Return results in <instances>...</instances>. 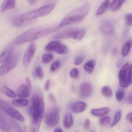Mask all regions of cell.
<instances>
[{
  "instance_id": "cell-45",
  "label": "cell",
  "mask_w": 132,
  "mask_h": 132,
  "mask_svg": "<svg viewBox=\"0 0 132 132\" xmlns=\"http://www.w3.org/2000/svg\"><path fill=\"white\" fill-rule=\"evenodd\" d=\"M50 84H51V81H50V80H47L45 84V89L46 91L48 90L49 89Z\"/></svg>"
},
{
  "instance_id": "cell-40",
  "label": "cell",
  "mask_w": 132,
  "mask_h": 132,
  "mask_svg": "<svg viewBox=\"0 0 132 132\" xmlns=\"http://www.w3.org/2000/svg\"><path fill=\"white\" fill-rule=\"evenodd\" d=\"M70 75L74 78H77L79 76V71L77 68H74L71 70Z\"/></svg>"
},
{
  "instance_id": "cell-35",
  "label": "cell",
  "mask_w": 132,
  "mask_h": 132,
  "mask_svg": "<svg viewBox=\"0 0 132 132\" xmlns=\"http://www.w3.org/2000/svg\"><path fill=\"white\" fill-rule=\"evenodd\" d=\"M125 95V92L124 90L122 89H119L116 92V97L118 101L121 102L124 99Z\"/></svg>"
},
{
  "instance_id": "cell-38",
  "label": "cell",
  "mask_w": 132,
  "mask_h": 132,
  "mask_svg": "<svg viewBox=\"0 0 132 132\" xmlns=\"http://www.w3.org/2000/svg\"><path fill=\"white\" fill-rule=\"evenodd\" d=\"M36 75V76L40 79H42L44 77L43 71L41 67H37L35 70Z\"/></svg>"
},
{
  "instance_id": "cell-51",
  "label": "cell",
  "mask_w": 132,
  "mask_h": 132,
  "mask_svg": "<svg viewBox=\"0 0 132 132\" xmlns=\"http://www.w3.org/2000/svg\"><path fill=\"white\" fill-rule=\"evenodd\" d=\"M54 132H63V131L61 128H58L55 129Z\"/></svg>"
},
{
  "instance_id": "cell-18",
  "label": "cell",
  "mask_w": 132,
  "mask_h": 132,
  "mask_svg": "<svg viewBox=\"0 0 132 132\" xmlns=\"http://www.w3.org/2000/svg\"><path fill=\"white\" fill-rule=\"evenodd\" d=\"M15 6V0H4L1 7V11L4 12L12 9Z\"/></svg>"
},
{
  "instance_id": "cell-31",
  "label": "cell",
  "mask_w": 132,
  "mask_h": 132,
  "mask_svg": "<svg viewBox=\"0 0 132 132\" xmlns=\"http://www.w3.org/2000/svg\"><path fill=\"white\" fill-rule=\"evenodd\" d=\"M102 93L105 97L110 98L112 95V92L111 88L108 86H105L102 88Z\"/></svg>"
},
{
  "instance_id": "cell-10",
  "label": "cell",
  "mask_w": 132,
  "mask_h": 132,
  "mask_svg": "<svg viewBox=\"0 0 132 132\" xmlns=\"http://www.w3.org/2000/svg\"><path fill=\"white\" fill-rule=\"evenodd\" d=\"M100 31L103 35H108L114 33V26L110 21L104 20L101 23Z\"/></svg>"
},
{
  "instance_id": "cell-1",
  "label": "cell",
  "mask_w": 132,
  "mask_h": 132,
  "mask_svg": "<svg viewBox=\"0 0 132 132\" xmlns=\"http://www.w3.org/2000/svg\"><path fill=\"white\" fill-rule=\"evenodd\" d=\"M44 109L43 95L40 91H37L32 96L31 105L28 109L29 114L31 117L32 124H36L42 119Z\"/></svg>"
},
{
  "instance_id": "cell-34",
  "label": "cell",
  "mask_w": 132,
  "mask_h": 132,
  "mask_svg": "<svg viewBox=\"0 0 132 132\" xmlns=\"http://www.w3.org/2000/svg\"><path fill=\"white\" fill-rule=\"evenodd\" d=\"M54 56L52 54H45L43 56L42 59V62L44 64H47L49 63L53 60Z\"/></svg>"
},
{
  "instance_id": "cell-21",
  "label": "cell",
  "mask_w": 132,
  "mask_h": 132,
  "mask_svg": "<svg viewBox=\"0 0 132 132\" xmlns=\"http://www.w3.org/2000/svg\"><path fill=\"white\" fill-rule=\"evenodd\" d=\"M12 49L9 48L2 52L0 55V63H4L7 62L12 55Z\"/></svg>"
},
{
  "instance_id": "cell-25",
  "label": "cell",
  "mask_w": 132,
  "mask_h": 132,
  "mask_svg": "<svg viewBox=\"0 0 132 132\" xmlns=\"http://www.w3.org/2000/svg\"><path fill=\"white\" fill-rule=\"evenodd\" d=\"M1 89L2 93L9 97L13 98L16 97L17 96V94L5 85L2 86Z\"/></svg>"
},
{
  "instance_id": "cell-37",
  "label": "cell",
  "mask_w": 132,
  "mask_h": 132,
  "mask_svg": "<svg viewBox=\"0 0 132 132\" xmlns=\"http://www.w3.org/2000/svg\"><path fill=\"white\" fill-rule=\"evenodd\" d=\"M24 22L21 19L20 16L16 17L12 21V24L15 27H19L21 26Z\"/></svg>"
},
{
  "instance_id": "cell-19",
  "label": "cell",
  "mask_w": 132,
  "mask_h": 132,
  "mask_svg": "<svg viewBox=\"0 0 132 132\" xmlns=\"http://www.w3.org/2000/svg\"><path fill=\"white\" fill-rule=\"evenodd\" d=\"M73 116L70 112L67 113L64 116L63 125L66 129H69L73 126Z\"/></svg>"
},
{
  "instance_id": "cell-46",
  "label": "cell",
  "mask_w": 132,
  "mask_h": 132,
  "mask_svg": "<svg viewBox=\"0 0 132 132\" xmlns=\"http://www.w3.org/2000/svg\"><path fill=\"white\" fill-rule=\"evenodd\" d=\"M126 119L127 121H129L131 124H132V112L128 114L126 116Z\"/></svg>"
},
{
  "instance_id": "cell-33",
  "label": "cell",
  "mask_w": 132,
  "mask_h": 132,
  "mask_svg": "<svg viewBox=\"0 0 132 132\" xmlns=\"http://www.w3.org/2000/svg\"><path fill=\"white\" fill-rule=\"evenodd\" d=\"M121 111H118L116 113L114 116V121L111 125V127H114L121 120Z\"/></svg>"
},
{
  "instance_id": "cell-54",
  "label": "cell",
  "mask_w": 132,
  "mask_h": 132,
  "mask_svg": "<svg viewBox=\"0 0 132 132\" xmlns=\"http://www.w3.org/2000/svg\"><path fill=\"white\" fill-rule=\"evenodd\" d=\"M128 132H132V130H129Z\"/></svg>"
},
{
  "instance_id": "cell-22",
  "label": "cell",
  "mask_w": 132,
  "mask_h": 132,
  "mask_svg": "<svg viewBox=\"0 0 132 132\" xmlns=\"http://www.w3.org/2000/svg\"><path fill=\"white\" fill-rule=\"evenodd\" d=\"M96 65V61L94 60H90L88 61L84 65L85 70L89 74L93 73Z\"/></svg>"
},
{
  "instance_id": "cell-50",
  "label": "cell",
  "mask_w": 132,
  "mask_h": 132,
  "mask_svg": "<svg viewBox=\"0 0 132 132\" xmlns=\"http://www.w3.org/2000/svg\"><path fill=\"white\" fill-rule=\"evenodd\" d=\"M28 1L31 5H34L37 1V0H28Z\"/></svg>"
},
{
  "instance_id": "cell-2",
  "label": "cell",
  "mask_w": 132,
  "mask_h": 132,
  "mask_svg": "<svg viewBox=\"0 0 132 132\" xmlns=\"http://www.w3.org/2000/svg\"><path fill=\"white\" fill-rule=\"evenodd\" d=\"M90 7L89 3H86L78 8L69 12L66 15L59 26L61 28L81 21L88 14Z\"/></svg>"
},
{
  "instance_id": "cell-55",
  "label": "cell",
  "mask_w": 132,
  "mask_h": 132,
  "mask_svg": "<svg viewBox=\"0 0 132 132\" xmlns=\"http://www.w3.org/2000/svg\"><path fill=\"white\" fill-rule=\"evenodd\" d=\"M90 132H95L94 131H93H93H91Z\"/></svg>"
},
{
  "instance_id": "cell-39",
  "label": "cell",
  "mask_w": 132,
  "mask_h": 132,
  "mask_svg": "<svg viewBox=\"0 0 132 132\" xmlns=\"http://www.w3.org/2000/svg\"><path fill=\"white\" fill-rule=\"evenodd\" d=\"M126 23L128 26H132V14L128 13L126 14L125 16Z\"/></svg>"
},
{
  "instance_id": "cell-42",
  "label": "cell",
  "mask_w": 132,
  "mask_h": 132,
  "mask_svg": "<svg viewBox=\"0 0 132 132\" xmlns=\"http://www.w3.org/2000/svg\"><path fill=\"white\" fill-rule=\"evenodd\" d=\"M84 57L82 56H77L75 60L74 64L75 65H80L84 61Z\"/></svg>"
},
{
  "instance_id": "cell-28",
  "label": "cell",
  "mask_w": 132,
  "mask_h": 132,
  "mask_svg": "<svg viewBox=\"0 0 132 132\" xmlns=\"http://www.w3.org/2000/svg\"><path fill=\"white\" fill-rule=\"evenodd\" d=\"M132 46V39H130L124 45L122 50V55L123 57L128 55Z\"/></svg>"
},
{
  "instance_id": "cell-16",
  "label": "cell",
  "mask_w": 132,
  "mask_h": 132,
  "mask_svg": "<svg viewBox=\"0 0 132 132\" xmlns=\"http://www.w3.org/2000/svg\"><path fill=\"white\" fill-rule=\"evenodd\" d=\"M110 111V109L107 107L98 109H93L91 111V113L96 117H102L107 114Z\"/></svg>"
},
{
  "instance_id": "cell-13",
  "label": "cell",
  "mask_w": 132,
  "mask_h": 132,
  "mask_svg": "<svg viewBox=\"0 0 132 132\" xmlns=\"http://www.w3.org/2000/svg\"><path fill=\"white\" fill-rule=\"evenodd\" d=\"M75 29H69L60 32L54 35L53 38L56 39H64L72 38Z\"/></svg>"
},
{
  "instance_id": "cell-47",
  "label": "cell",
  "mask_w": 132,
  "mask_h": 132,
  "mask_svg": "<svg viewBox=\"0 0 132 132\" xmlns=\"http://www.w3.org/2000/svg\"><path fill=\"white\" fill-rule=\"evenodd\" d=\"M49 98L51 102L53 103H55L56 102L55 98L52 94H50L49 95Z\"/></svg>"
},
{
  "instance_id": "cell-53",
  "label": "cell",
  "mask_w": 132,
  "mask_h": 132,
  "mask_svg": "<svg viewBox=\"0 0 132 132\" xmlns=\"http://www.w3.org/2000/svg\"><path fill=\"white\" fill-rule=\"evenodd\" d=\"M1 101L0 100V109H1Z\"/></svg>"
},
{
  "instance_id": "cell-3",
  "label": "cell",
  "mask_w": 132,
  "mask_h": 132,
  "mask_svg": "<svg viewBox=\"0 0 132 132\" xmlns=\"http://www.w3.org/2000/svg\"><path fill=\"white\" fill-rule=\"evenodd\" d=\"M20 57V53L16 52L12 55L11 58L0 67V77L5 75L14 68L18 64Z\"/></svg>"
},
{
  "instance_id": "cell-52",
  "label": "cell",
  "mask_w": 132,
  "mask_h": 132,
  "mask_svg": "<svg viewBox=\"0 0 132 132\" xmlns=\"http://www.w3.org/2000/svg\"><path fill=\"white\" fill-rule=\"evenodd\" d=\"M112 52H113V53H113V54H116V49H114L113 51H112Z\"/></svg>"
},
{
  "instance_id": "cell-12",
  "label": "cell",
  "mask_w": 132,
  "mask_h": 132,
  "mask_svg": "<svg viewBox=\"0 0 132 132\" xmlns=\"http://www.w3.org/2000/svg\"><path fill=\"white\" fill-rule=\"evenodd\" d=\"M19 16L24 22L26 21L32 20L39 17H42L43 15L42 11L39 8L37 10L26 13Z\"/></svg>"
},
{
  "instance_id": "cell-30",
  "label": "cell",
  "mask_w": 132,
  "mask_h": 132,
  "mask_svg": "<svg viewBox=\"0 0 132 132\" xmlns=\"http://www.w3.org/2000/svg\"><path fill=\"white\" fill-rule=\"evenodd\" d=\"M55 52L60 55H65L68 53V49L65 45L61 43Z\"/></svg>"
},
{
  "instance_id": "cell-11",
  "label": "cell",
  "mask_w": 132,
  "mask_h": 132,
  "mask_svg": "<svg viewBox=\"0 0 132 132\" xmlns=\"http://www.w3.org/2000/svg\"><path fill=\"white\" fill-rule=\"evenodd\" d=\"M87 104L83 101H77L70 104L68 108L71 111L76 114L81 113L87 109Z\"/></svg>"
},
{
  "instance_id": "cell-27",
  "label": "cell",
  "mask_w": 132,
  "mask_h": 132,
  "mask_svg": "<svg viewBox=\"0 0 132 132\" xmlns=\"http://www.w3.org/2000/svg\"><path fill=\"white\" fill-rule=\"evenodd\" d=\"M126 0H114L111 3L110 8L113 11H116L121 8Z\"/></svg>"
},
{
  "instance_id": "cell-41",
  "label": "cell",
  "mask_w": 132,
  "mask_h": 132,
  "mask_svg": "<svg viewBox=\"0 0 132 132\" xmlns=\"http://www.w3.org/2000/svg\"><path fill=\"white\" fill-rule=\"evenodd\" d=\"M42 120L41 119L38 122H37L36 124H33V126L32 129L31 130V132H38L39 131V128H40V125L42 122Z\"/></svg>"
},
{
  "instance_id": "cell-17",
  "label": "cell",
  "mask_w": 132,
  "mask_h": 132,
  "mask_svg": "<svg viewBox=\"0 0 132 132\" xmlns=\"http://www.w3.org/2000/svg\"><path fill=\"white\" fill-rule=\"evenodd\" d=\"M9 129V119H7L2 112H0V129L8 132Z\"/></svg>"
},
{
  "instance_id": "cell-14",
  "label": "cell",
  "mask_w": 132,
  "mask_h": 132,
  "mask_svg": "<svg viewBox=\"0 0 132 132\" xmlns=\"http://www.w3.org/2000/svg\"><path fill=\"white\" fill-rule=\"evenodd\" d=\"M31 89L27 84L21 85L17 90L18 96L21 98L28 97L30 95Z\"/></svg>"
},
{
  "instance_id": "cell-23",
  "label": "cell",
  "mask_w": 132,
  "mask_h": 132,
  "mask_svg": "<svg viewBox=\"0 0 132 132\" xmlns=\"http://www.w3.org/2000/svg\"><path fill=\"white\" fill-rule=\"evenodd\" d=\"M86 32V30L84 29L81 28L75 29L72 38L77 41L81 40L85 36Z\"/></svg>"
},
{
  "instance_id": "cell-56",
  "label": "cell",
  "mask_w": 132,
  "mask_h": 132,
  "mask_svg": "<svg viewBox=\"0 0 132 132\" xmlns=\"http://www.w3.org/2000/svg\"></svg>"
},
{
  "instance_id": "cell-4",
  "label": "cell",
  "mask_w": 132,
  "mask_h": 132,
  "mask_svg": "<svg viewBox=\"0 0 132 132\" xmlns=\"http://www.w3.org/2000/svg\"><path fill=\"white\" fill-rule=\"evenodd\" d=\"M39 30V29L36 28L27 30L16 37L14 40V43L16 45H21L36 40V34Z\"/></svg>"
},
{
  "instance_id": "cell-7",
  "label": "cell",
  "mask_w": 132,
  "mask_h": 132,
  "mask_svg": "<svg viewBox=\"0 0 132 132\" xmlns=\"http://www.w3.org/2000/svg\"><path fill=\"white\" fill-rule=\"evenodd\" d=\"M129 68V64L128 63H126L122 68L119 73V85L122 87H128L130 85L128 74V71Z\"/></svg>"
},
{
  "instance_id": "cell-26",
  "label": "cell",
  "mask_w": 132,
  "mask_h": 132,
  "mask_svg": "<svg viewBox=\"0 0 132 132\" xmlns=\"http://www.w3.org/2000/svg\"><path fill=\"white\" fill-rule=\"evenodd\" d=\"M12 103L13 105L15 107L22 108L28 106L29 104V101L27 99L21 98L13 100Z\"/></svg>"
},
{
  "instance_id": "cell-5",
  "label": "cell",
  "mask_w": 132,
  "mask_h": 132,
  "mask_svg": "<svg viewBox=\"0 0 132 132\" xmlns=\"http://www.w3.org/2000/svg\"><path fill=\"white\" fill-rule=\"evenodd\" d=\"M1 109L13 119L18 120L21 122L25 121V119L22 115L15 108L12 107L7 102L1 101Z\"/></svg>"
},
{
  "instance_id": "cell-29",
  "label": "cell",
  "mask_w": 132,
  "mask_h": 132,
  "mask_svg": "<svg viewBox=\"0 0 132 132\" xmlns=\"http://www.w3.org/2000/svg\"><path fill=\"white\" fill-rule=\"evenodd\" d=\"M61 43L59 41H54L48 43L45 47V50L47 51H54L58 48Z\"/></svg>"
},
{
  "instance_id": "cell-43",
  "label": "cell",
  "mask_w": 132,
  "mask_h": 132,
  "mask_svg": "<svg viewBox=\"0 0 132 132\" xmlns=\"http://www.w3.org/2000/svg\"><path fill=\"white\" fill-rule=\"evenodd\" d=\"M90 120L88 119H86L84 123V129L86 130H88L90 128Z\"/></svg>"
},
{
  "instance_id": "cell-36",
  "label": "cell",
  "mask_w": 132,
  "mask_h": 132,
  "mask_svg": "<svg viewBox=\"0 0 132 132\" xmlns=\"http://www.w3.org/2000/svg\"><path fill=\"white\" fill-rule=\"evenodd\" d=\"M60 65H61V62L59 60H57L55 61L52 64V65L50 67V71L52 73L55 72L59 68Z\"/></svg>"
},
{
  "instance_id": "cell-8",
  "label": "cell",
  "mask_w": 132,
  "mask_h": 132,
  "mask_svg": "<svg viewBox=\"0 0 132 132\" xmlns=\"http://www.w3.org/2000/svg\"><path fill=\"white\" fill-rule=\"evenodd\" d=\"M93 93V88L91 84L88 81L82 82L79 89V94L80 97L84 99L90 97Z\"/></svg>"
},
{
  "instance_id": "cell-15",
  "label": "cell",
  "mask_w": 132,
  "mask_h": 132,
  "mask_svg": "<svg viewBox=\"0 0 132 132\" xmlns=\"http://www.w3.org/2000/svg\"><path fill=\"white\" fill-rule=\"evenodd\" d=\"M60 27L59 26L54 28H50L47 29L40 30L38 32L36 35V39L43 37L47 36L49 35H51L52 33L57 31L60 29Z\"/></svg>"
},
{
  "instance_id": "cell-20",
  "label": "cell",
  "mask_w": 132,
  "mask_h": 132,
  "mask_svg": "<svg viewBox=\"0 0 132 132\" xmlns=\"http://www.w3.org/2000/svg\"><path fill=\"white\" fill-rule=\"evenodd\" d=\"M8 132H23V131L20 124L14 120L10 119Z\"/></svg>"
},
{
  "instance_id": "cell-24",
  "label": "cell",
  "mask_w": 132,
  "mask_h": 132,
  "mask_svg": "<svg viewBox=\"0 0 132 132\" xmlns=\"http://www.w3.org/2000/svg\"><path fill=\"white\" fill-rule=\"evenodd\" d=\"M110 4V0H105L101 4L96 13L97 16H99L103 14L108 7Z\"/></svg>"
},
{
  "instance_id": "cell-32",
  "label": "cell",
  "mask_w": 132,
  "mask_h": 132,
  "mask_svg": "<svg viewBox=\"0 0 132 132\" xmlns=\"http://www.w3.org/2000/svg\"><path fill=\"white\" fill-rule=\"evenodd\" d=\"M99 124L101 126L104 127L108 125L111 122V118L109 116L101 117L99 119Z\"/></svg>"
},
{
  "instance_id": "cell-44",
  "label": "cell",
  "mask_w": 132,
  "mask_h": 132,
  "mask_svg": "<svg viewBox=\"0 0 132 132\" xmlns=\"http://www.w3.org/2000/svg\"><path fill=\"white\" fill-rule=\"evenodd\" d=\"M128 78L130 84H132V64L129 67V71L128 74Z\"/></svg>"
},
{
  "instance_id": "cell-48",
  "label": "cell",
  "mask_w": 132,
  "mask_h": 132,
  "mask_svg": "<svg viewBox=\"0 0 132 132\" xmlns=\"http://www.w3.org/2000/svg\"><path fill=\"white\" fill-rule=\"evenodd\" d=\"M128 102L129 104H132V93L129 95L128 98Z\"/></svg>"
},
{
  "instance_id": "cell-6",
  "label": "cell",
  "mask_w": 132,
  "mask_h": 132,
  "mask_svg": "<svg viewBox=\"0 0 132 132\" xmlns=\"http://www.w3.org/2000/svg\"><path fill=\"white\" fill-rule=\"evenodd\" d=\"M60 111L59 108L55 107L46 115L45 121L47 125L50 127H54L58 124L59 121Z\"/></svg>"
},
{
  "instance_id": "cell-9",
  "label": "cell",
  "mask_w": 132,
  "mask_h": 132,
  "mask_svg": "<svg viewBox=\"0 0 132 132\" xmlns=\"http://www.w3.org/2000/svg\"><path fill=\"white\" fill-rule=\"evenodd\" d=\"M36 50L35 44L32 43L29 46L23 56L22 63L24 66L27 67L29 65L35 55Z\"/></svg>"
},
{
  "instance_id": "cell-49",
  "label": "cell",
  "mask_w": 132,
  "mask_h": 132,
  "mask_svg": "<svg viewBox=\"0 0 132 132\" xmlns=\"http://www.w3.org/2000/svg\"><path fill=\"white\" fill-rule=\"evenodd\" d=\"M26 84H27V85L28 86H29L31 88H32L31 83V81H30V80L29 78H27L26 79Z\"/></svg>"
}]
</instances>
